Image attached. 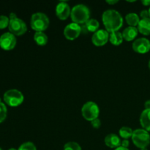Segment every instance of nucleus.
Returning <instances> with one entry per match:
<instances>
[{
  "instance_id": "f704fd0d",
  "label": "nucleus",
  "mask_w": 150,
  "mask_h": 150,
  "mask_svg": "<svg viewBox=\"0 0 150 150\" xmlns=\"http://www.w3.org/2000/svg\"><path fill=\"white\" fill-rule=\"evenodd\" d=\"M141 150H148L147 148H143V149H141Z\"/></svg>"
},
{
  "instance_id": "c756f323",
  "label": "nucleus",
  "mask_w": 150,
  "mask_h": 150,
  "mask_svg": "<svg viewBox=\"0 0 150 150\" xmlns=\"http://www.w3.org/2000/svg\"><path fill=\"white\" fill-rule=\"evenodd\" d=\"M142 3L144 6H150V0H142Z\"/></svg>"
},
{
  "instance_id": "a211bd4d",
  "label": "nucleus",
  "mask_w": 150,
  "mask_h": 150,
  "mask_svg": "<svg viewBox=\"0 0 150 150\" xmlns=\"http://www.w3.org/2000/svg\"><path fill=\"white\" fill-rule=\"evenodd\" d=\"M109 41L114 45H120L123 42V36L121 32H114L109 34Z\"/></svg>"
},
{
  "instance_id": "72a5a7b5",
  "label": "nucleus",
  "mask_w": 150,
  "mask_h": 150,
  "mask_svg": "<svg viewBox=\"0 0 150 150\" xmlns=\"http://www.w3.org/2000/svg\"><path fill=\"white\" fill-rule=\"evenodd\" d=\"M148 66H149V70H150V59H149V63H148Z\"/></svg>"
},
{
  "instance_id": "412c9836",
  "label": "nucleus",
  "mask_w": 150,
  "mask_h": 150,
  "mask_svg": "<svg viewBox=\"0 0 150 150\" xmlns=\"http://www.w3.org/2000/svg\"><path fill=\"white\" fill-rule=\"evenodd\" d=\"M133 130H132L130 127H122L120 128L119 133H120V136H121L122 139H128L129 138L132 137V135H133Z\"/></svg>"
},
{
  "instance_id": "aec40b11",
  "label": "nucleus",
  "mask_w": 150,
  "mask_h": 150,
  "mask_svg": "<svg viewBox=\"0 0 150 150\" xmlns=\"http://www.w3.org/2000/svg\"><path fill=\"white\" fill-rule=\"evenodd\" d=\"M100 23L98 20L95 18H90L86 21L85 23V27L89 32H96L97 31L99 30Z\"/></svg>"
},
{
  "instance_id": "0eeeda50",
  "label": "nucleus",
  "mask_w": 150,
  "mask_h": 150,
  "mask_svg": "<svg viewBox=\"0 0 150 150\" xmlns=\"http://www.w3.org/2000/svg\"><path fill=\"white\" fill-rule=\"evenodd\" d=\"M81 114L85 120L92 122V120L98 118L100 114V108L95 102L89 101L82 106Z\"/></svg>"
},
{
  "instance_id": "2f4dec72",
  "label": "nucleus",
  "mask_w": 150,
  "mask_h": 150,
  "mask_svg": "<svg viewBox=\"0 0 150 150\" xmlns=\"http://www.w3.org/2000/svg\"><path fill=\"white\" fill-rule=\"evenodd\" d=\"M114 150H129L128 148H125V147H122V146H119V147H117V149H115Z\"/></svg>"
},
{
  "instance_id": "bb28decb",
  "label": "nucleus",
  "mask_w": 150,
  "mask_h": 150,
  "mask_svg": "<svg viewBox=\"0 0 150 150\" xmlns=\"http://www.w3.org/2000/svg\"><path fill=\"white\" fill-rule=\"evenodd\" d=\"M140 17L142 18V19L149 18V11H148V10H142V11L140 13Z\"/></svg>"
},
{
  "instance_id": "9b49d317",
  "label": "nucleus",
  "mask_w": 150,
  "mask_h": 150,
  "mask_svg": "<svg viewBox=\"0 0 150 150\" xmlns=\"http://www.w3.org/2000/svg\"><path fill=\"white\" fill-rule=\"evenodd\" d=\"M109 40V33L104 29H99L92 35V43L96 46H103Z\"/></svg>"
},
{
  "instance_id": "6ab92c4d",
  "label": "nucleus",
  "mask_w": 150,
  "mask_h": 150,
  "mask_svg": "<svg viewBox=\"0 0 150 150\" xmlns=\"http://www.w3.org/2000/svg\"><path fill=\"white\" fill-rule=\"evenodd\" d=\"M125 20L127 23L130 25V26L136 27V26H138L139 21H140V18L136 13H130L126 15Z\"/></svg>"
},
{
  "instance_id": "9d476101",
  "label": "nucleus",
  "mask_w": 150,
  "mask_h": 150,
  "mask_svg": "<svg viewBox=\"0 0 150 150\" xmlns=\"http://www.w3.org/2000/svg\"><path fill=\"white\" fill-rule=\"evenodd\" d=\"M133 51L138 54H146L150 51V41L145 38H141L133 42Z\"/></svg>"
},
{
  "instance_id": "20e7f679",
  "label": "nucleus",
  "mask_w": 150,
  "mask_h": 150,
  "mask_svg": "<svg viewBox=\"0 0 150 150\" xmlns=\"http://www.w3.org/2000/svg\"><path fill=\"white\" fill-rule=\"evenodd\" d=\"M49 18L43 13H34L31 17L30 25L35 32H42L46 30L49 26Z\"/></svg>"
},
{
  "instance_id": "c85d7f7f",
  "label": "nucleus",
  "mask_w": 150,
  "mask_h": 150,
  "mask_svg": "<svg viewBox=\"0 0 150 150\" xmlns=\"http://www.w3.org/2000/svg\"><path fill=\"white\" fill-rule=\"evenodd\" d=\"M145 109H150V100H148L144 103Z\"/></svg>"
},
{
  "instance_id": "e433bc0d",
  "label": "nucleus",
  "mask_w": 150,
  "mask_h": 150,
  "mask_svg": "<svg viewBox=\"0 0 150 150\" xmlns=\"http://www.w3.org/2000/svg\"><path fill=\"white\" fill-rule=\"evenodd\" d=\"M0 150H2V149H1V148H0Z\"/></svg>"
},
{
  "instance_id": "39448f33",
  "label": "nucleus",
  "mask_w": 150,
  "mask_h": 150,
  "mask_svg": "<svg viewBox=\"0 0 150 150\" xmlns=\"http://www.w3.org/2000/svg\"><path fill=\"white\" fill-rule=\"evenodd\" d=\"M132 141L136 146L139 149L146 148L150 144V135L144 129H136L132 135Z\"/></svg>"
},
{
  "instance_id": "1a4fd4ad",
  "label": "nucleus",
  "mask_w": 150,
  "mask_h": 150,
  "mask_svg": "<svg viewBox=\"0 0 150 150\" xmlns=\"http://www.w3.org/2000/svg\"><path fill=\"white\" fill-rule=\"evenodd\" d=\"M81 32V26L76 23H69L64 29V35L67 40H73L79 38Z\"/></svg>"
},
{
  "instance_id": "f3484780",
  "label": "nucleus",
  "mask_w": 150,
  "mask_h": 150,
  "mask_svg": "<svg viewBox=\"0 0 150 150\" xmlns=\"http://www.w3.org/2000/svg\"><path fill=\"white\" fill-rule=\"evenodd\" d=\"M34 40L38 45H45L48 42V36L42 32H37L34 35Z\"/></svg>"
},
{
  "instance_id": "473e14b6",
  "label": "nucleus",
  "mask_w": 150,
  "mask_h": 150,
  "mask_svg": "<svg viewBox=\"0 0 150 150\" xmlns=\"http://www.w3.org/2000/svg\"><path fill=\"white\" fill-rule=\"evenodd\" d=\"M8 150H18V149H15V148H10V149H9Z\"/></svg>"
},
{
  "instance_id": "6e6552de",
  "label": "nucleus",
  "mask_w": 150,
  "mask_h": 150,
  "mask_svg": "<svg viewBox=\"0 0 150 150\" xmlns=\"http://www.w3.org/2000/svg\"><path fill=\"white\" fill-rule=\"evenodd\" d=\"M16 36L10 32H5L0 36V47L6 51L13 49L16 47Z\"/></svg>"
},
{
  "instance_id": "dca6fc26",
  "label": "nucleus",
  "mask_w": 150,
  "mask_h": 150,
  "mask_svg": "<svg viewBox=\"0 0 150 150\" xmlns=\"http://www.w3.org/2000/svg\"><path fill=\"white\" fill-rule=\"evenodd\" d=\"M137 29L141 34L144 35H150V18H149L141 19L139 24L137 26Z\"/></svg>"
},
{
  "instance_id": "b1692460",
  "label": "nucleus",
  "mask_w": 150,
  "mask_h": 150,
  "mask_svg": "<svg viewBox=\"0 0 150 150\" xmlns=\"http://www.w3.org/2000/svg\"><path fill=\"white\" fill-rule=\"evenodd\" d=\"M18 150H37V148L32 142H27L22 144L19 146Z\"/></svg>"
},
{
  "instance_id": "cd10ccee",
  "label": "nucleus",
  "mask_w": 150,
  "mask_h": 150,
  "mask_svg": "<svg viewBox=\"0 0 150 150\" xmlns=\"http://www.w3.org/2000/svg\"><path fill=\"white\" fill-rule=\"evenodd\" d=\"M129 144H130V142L127 139H124L122 142H121V146L125 148H127L129 146Z\"/></svg>"
},
{
  "instance_id": "7c9ffc66",
  "label": "nucleus",
  "mask_w": 150,
  "mask_h": 150,
  "mask_svg": "<svg viewBox=\"0 0 150 150\" xmlns=\"http://www.w3.org/2000/svg\"><path fill=\"white\" fill-rule=\"evenodd\" d=\"M118 1H119L118 0H114V1H113V0H111V1H109V0H107L106 2L108 3V4H111V5H113V4H117Z\"/></svg>"
},
{
  "instance_id": "393cba45",
  "label": "nucleus",
  "mask_w": 150,
  "mask_h": 150,
  "mask_svg": "<svg viewBox=\"0 0 150 150\" xmlns=\"http://www.w3.org/2000/svg\"><path fill=\"white\" fill-rule=\"evenodd\" d=\"M10 18L6 16H0V29H2L9 26Z\"/></svg>"
},
{
  "instance_id": "c9c22d12",
  "label": "nucleus",
  "mask_w": 150,
  "mask_h": 150,
  "mask_svg": "<svg viewBox=\"0 0 150 150\" xmlns=\"http://www.w3.org/2000/svg\"><path fill=\"white\" fill-rule=\"evenodd\" d=\"M148 11H149V18H150V7H149V10H148Z\"/></svg>"
},
{
  "instance_id": "5701e85b",
  "label": "nucleus",
  "mask_w": 150,
  "mask_h": 150,
  "mask_svg": "<svg viewBox=\"0 0 150 150\" xmlns=\"http://www.w3.org/2000/svg\"><path fill=\"white\" fill-rule=\"evenodd\" d=\"M7 108L5 104L3 103L0 100V123L2 122L7 117Z\"/></svg>"
},
{
  "instance_id": "4be33fe9",
  "label": "nucleus",
  "mask_w": 150,
  "mask_h": 150,
  "mask_svg": "<svg viewBox=\"0 0 150 150\" xmlns=\"http://www.w3.org/2000/svg\"><path fill=\"white\" fill-rule=\"evenodd\" d=\"M64 150H82L80 145L74 142H67L64 144Z\"/></svg>"
},
{
  "instance_id": "423d86ee",
  "label": "nucleus",
  "mask_w": 150,
  "mask_h": 150,
  "mask_svg": "<svg viewBox=\"0 0 150 150\" xmlns=\"http://www.w3.org/2000/svg\"><path fill=\"white\" fill-rule=\"evenodd\" d=\"M23 100L24 97L23 94L18 89H9L4 94V102L10 106H18L23 102Z\"/></svg>"
},
{
  "instance_id": "7ed1b4c3",
  "label": "nucleus",
  "mask_w": 150,
  "mask_h": 150,
  "mask_svg": "<svg viewBox=\"0 0 150 150\" xmlns=\"http://www.w3.org/2000/svg\"><path fill=\"white\" fill-rule=\"evenodd\" d=\"M10 23H9V30L10 33L15 36H21L26 33L27 31V26L26 23L21 19L18 18L16 13H11L10 14Z\"/></svg>"
},
{
  "instance_id": "2eb2a0df",
  "label": "nucleus",
  "mask_w": 150,
  "mask_h": 150,
  "mask_svg": "<svg viewBox=\"0 0 150 150\" xmlns=\"http://www.w3.org/2000/svg\"><path fill=\"white\" fill-rule=\"evenodd\" d=\"M140 123L143 129L150 132V109H144L140 117Z\"/></svg>"
},
{
  "instance_id": "a878e982",
  "label": "nucleus",
  "mask_w": 150,
  "mask_h": 150,
  "mask_svg": "<svg viewBox=\"0 0 150 150\" xmlns=\"http://www.w3.org/2000/svg\"><path fill=\"white\" fill-rule=\"evenodd\" d=\"M91 125H92V127H94V128H99L100 127L101 125V122L100 120V119L97 118L95 119V120H92V122H91Z\"/></svg>"
},
{
  "instance_id": "ddd939ff",
  "label": "nucleus",
  "mask_w": 150,
  "mask_h": 150,
  "mask_svg": "<svg viewBox=\"0 0 150 150\" xmlns=\"http://www.w3.org/2000/svg\"><path fill=\"white\" fill-rule=\"evenodd\" d=\"M105 145L108 147L112 149H117V147L121 146V140L117 135L114 133H110L105 137L104 139Z\"/></svg>"
},
{
  "instance_id": "f03ea898",
  "label": "nucleus",
  "mask_w": 150,
  "mask_h": 150,
  "mask_svg": "<svg viewBox=\"0 0 150 150\" xmlns=\"http://www.w3.org/2000/svg\"><path fill=\"white\" fill-rule=\"evenodd\" d=\"M71 19L73 23L85 24L90 19V10L86 5L83 4H76L71 10Z\"/></svg>"
},
{
  "instance_id": "4468645a",
  "label": "nucleus",
  "mask_w": 150,
  "mask_h": 150,
  "mask_svg": "<svg viewBox=\"0 0 150 150\" xmlns=\"http://www.w3.org/2000/svg\"><path fill=\"white\" fill-rule=\"evenodd\" d=\"M139 30L134 26H128L124 29L122 32L123 39L126 41H132L137 37Z\"/></svg>"
},
{
  "instance_id": "f8f14e48",
  "label": "nucleus",
  "mask_w": 150,
  "mask_h": 150,
  "mask_svg": "<svg viewBox=\"0 0 150 150\" xmlns=\"http://www.w3.org/2000/svg\"><path fill=\"white\" fill-rule=\"evenodd\" d=\"M71 14V9L67 3L60 1L56 7V15L60 20H66Z\"/></svg>"
},
{
  "instance_id": "f257e3e1",
  "label": "nucleus",
  "mask_w": 150,
  "mask_h": 150,
  "mask_svg": "<svg viewBox=\"0 0 150 150\" xmlns=\"http://www.w3.org/2000/svg\"><path fill=\"white\" fill-rule=\"evenodd\" d=\"M103 23L108 33L118 32L123 25V18L115 10H107L103 13Z\"/></svg>"
}]
</instances>
